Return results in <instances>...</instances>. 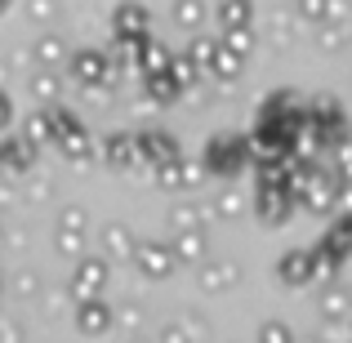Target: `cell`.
<instances>
[{"label":"cell","instance_id":"cell-1","mask_svg":"<svg viewBox=\"0 0 352 343\" xmlns=\"http://www.w3.org/2000/svg\"><path fill=\"white\" fill-rule=\"evenodd\" d=\"M263 343H290V335H285L281 326H267L263 330Z\"/></svg>","mask_w":352,"mask_h":343}]
</instances>
